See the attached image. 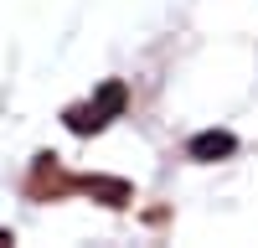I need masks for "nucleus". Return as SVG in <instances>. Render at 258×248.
Listing matches in <instances>:
<instances>
[{
  "mask_svg": "<svg viewBox=\"0 0 258 248\" xmlns=\"http://www.w3.org/2000/svg\"><path fill=\"white\" fill-rule=\"evenodd\" d=\"M0 243H11V233H6V227H0Z\"/></svg>",
  "mask_w": 258,
  "mask_h": 248,
  "instance_id": "obj_6",
  "label": "nucleus"
},
{
  "mask_svg": "<svg viewBox=\"0 0 258 248\" xmlns=\"http://www.w3.org/2000/svg\"><path fill=\"white\" fill-rule=\"evenodd\" d=\"M93 103H98V109L109 114V119H119V114H124V103H129V88H124L119 78H109V83H98V93H93Z\"/></svg>",
  "mask_w": 258,
  "mask_h": 248,
  "instance_id": "obj_5",
  "label": "nucleus"
},
{
  "mask_svg": "<svg viewBox=\"0 0 258 248\" xmlns=\"http://www.w3.org/2000/svg\"><path fill=\"white\" fill-rule=\"evenodd\" d=\"M62 124H68L73 135H98L103 124H109V114H103L98 103H73V109L62 114Z\"/></svg>",
  "mask_w": 258,
  "mask_h": 248,
  "instance_id": "obj_4",
  "label": "nucleus"
},
{
  "mask_svg": "<svg viewBox=\"0 0 258 248\" xmlns=\"http://www.w3.org/2000/svg\"><path fill=\"white\" fill-rule=\"evenodd\" d=\"M232 150H238V135H227V130H207L191 140V155L197 160H227Z\"/></svg>",
  "mask_w": 258,
  "mask_h": 248,
  "instance_id": "obj_3",
  "label": "nucleus"
},
{
  "mask_svg": "<svg viewBox=\"0 0 258 248\" xmlns=\"http://www.w3.org/2000/svg\"><path fill=\"white\" fill-rule=\"evenodd\" d=\"M68 192H78V176L62 171L57 155H36L31 176H26V197L31 202H57V197H68Z\"/></svg>",
  "mask_w": 258,
  "mask_h": 248,
  "instance_id": "obj_1",
  "label": "nucleus"
},
{
  "mask_svg": "<svg viewBox=\"0 0 258 248\" xmlns=\"http://www.w3.org/2000/svg\"><path fill=\"white\" fill-rule=\"evenodd\" d=\"M78 192L93 197L98 207H124L129 197H135V186L119 181V176H78Z\"/></svg>",
  "mask_w": 258,
  "mask_h": 248,
  "instance_id": "obj_2",
  "label": "nucleus"
}]
</instances>
